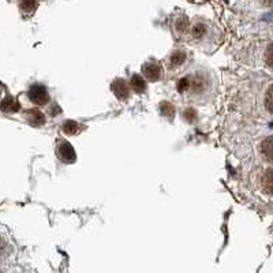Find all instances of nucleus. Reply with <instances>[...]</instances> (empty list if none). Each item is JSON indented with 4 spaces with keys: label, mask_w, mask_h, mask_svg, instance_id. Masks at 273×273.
Segmentation results:
<instances>
[{
    "label": "nucleus",
    "mask_w": 273,
    "mask_h": 273,
    "mask_svg": "<svg viewBox=\"0 0 273 273\" xmlns=\"http://www.w3.org/2000/svg\"><path fill=\"white\" fill-rule=\"evenodd\" d=\"M212 88H213L212 77L208 71H196L194 74L186 75L181 78V81L176 86L179 92L196 100L208 97L211 94Z\"/></svg>",
    "instance_id": "1"
},
{
    "label": "nucleus",
    "mask_w": 273,
    "mask_h": 273,
    "mask_svg": "<svg viewBox=\"0 0 273 273\" xmlns=\"http://www.w3.org/2000/svg\"><path fill=\"white\" fill-rule=\"evenodd\" d=\"M187 38L197 45L205 46L211 44L212 40L216 38V31L215 29H212V25L209 22L204 21V19H196L193 23H190Z\"/></svg>",
    "instance_id": "2"
},
{
    "label": "nucleus",
    "mask_w": 273,
    "mask_h": 273,
    "mask_svg": "<svg viewBox=\"0 0 273 273\" xmlns=\"http://www.w3.org/2000/svg\"><path fill=\"white\" fill-rule=\"evenodd\" d=\"M189 62V53L185 49H174L165 59V68L170 72H179Z\"/></svg>",
    "instance_id": "3"
},
{
    "label": "nucleus",
    "mask_w": 273,
    "mask_h": 273,
    "mask_svg": "<svg viewBox=\"0 0 273 273\" xmlns=\"http://www.w3.org/2000/svg\"><path fill=\"white\" fill-rule=\"evenodd\" d=\"M27 97L30 100L31 103L34 104V105H46V104L49 103V92H48V89L45 86H42V85H33L29 89V92H27Z\"/></svg>",
    "instance_id": "4"
},
{
    "label": "nucleus",
    "mask_w": 273,
    "mask_h": 273,
    "mask_svg": "<svg viewBox=\"0 0 273 273\" xmlns=\"http://www.w3.org/2000/svg\"><path fill=\"white\" fill-rule=\"evenodd\" d=\"M142 77L149 82H157L163 77V67L160 63L149 60L142 64Z\"/></svg>",
    "instance_id": "5"
},
{
    "label": "nucleus",
    "mask_w": 273,
    "mask_h": 273,
    "mask_svg": "<svg viewBox=\"0 0 273 273\" xmlns=\"http://www.w3.org/2000/svg\"><path fill=\"white\" fill-rule=\"evenodd\" d=\"M57 157L60 159L62 163H66V164H71L77 159V155H75V150L71 146V144H68L67 141H63L60 144L57 145L56 148Z\"/></svg>",
    "instance_id": "6"
},
{
    "label": "nucleus",
    "mask_w": 273,
    "mask_h": 273,
    "mask_svg": "<svg viewBox=\"0 0 273 273\" xmlns=\"http://www.w3.org/2000/svg\"><path fill=\"white\" fill-rule=\"evenodd\" d=\"M189 29H190V21L187 16L183 15V14L175 16V19L172 22V30H174L176 37H179V38L187 37Z\"/></svg>",
    "instance_id": "7"
},
{
    "label": "nucleus",
    "mask_w": 273,
    "mask_h": 273,
    "mask_svg": "<svg viewBox=\"0 0 273 273\" xmlns=\"http://www.w3.org/2000/svg\"><path fill=\"white\" fill-rule=\"evenodd\" d=\"M111 90L114 94L120 100V101H126L130 97V85L122 78L115 79L112 85H111Z\"/></svg>",
    "instance_id": "8"
},
{
    "label": "nucleus",
    "mask_w": 273,
    "mask_h": 273,
    "mask_svg": "<svg viewBox=\"0 0 273 273\" xmlns=\"http://www.w3.org/2000/svg\"><path fill=\"white\" fill-rule=\"evenodd\" d=\"M258 152L265 161L273 163V135L267 137L261 141V144L258 146Z\"/></svg>",
    "instance_id": "9"
},
{
    "label": "nucleus",
    "mask_w": 273,
    "mask_h": 273,
    "mask_svg": "<svg viewBox=\"0 0 273 273\" xmlns=\"http://www.w3.org/2000/svg\"><path fill=\"white\" fill-rule=\"evenodd\" d=\"M130 89L137 94H144L146 92V79L139 74H134L130 79Z\"/></svg>",
    "instance_id": "10"
},
{
    "label": "nucleus",
    "mask_w": 273,
    "mask_h": 273,
    "mask_svg": "<svg viewBox=\"0 0 273 273\" xmlns=\"http://www.w3.org/2000/svg\"><path fill=\"white\" fill-rule=\"evenodd\" d=\"M261 187L265 193L268 194H273V168H269L264 172L260 179Z\"/></svg>",
    "instance_id": "11"
},
{
    "label": "nucleus",
    "mask_w": 273,
    "mask_h": 273,
    "mask_svg": "<svg viewBox=\"0 0 273 273\" xmlns=\"http://www.w3.org/2000/svg\"><path fill=\"white\" fill-rule=\"evenodd\" d=\"M26 118H27V122L31 124V126H42V124L45 123V118H44V115L40 112V111H37V109H29L27 112H26Z\"/></svg>",
    "instance_id": "12"
},
{
    "label": "nucleus",
    "mask_w": 273,
    "mask_h": 273,
    "mask_svg": "<svg viewBox=\"0 0 273 273\" xmlns=\"http://www.w3.org/2000/svg\"><path fill=\"white\" fill-rule=\"evenodd\" d=\"M0 109L3 112H16L19 109V104L16 100L12 97H5L1 103H0Z\"/></svg>",
    "instance_id": "13"
},
{
    "label": "nucleus",
    "mask_w": 273,
    "mask_h": 273,
    "mask_svg": "<svg viewBox=\"0 0 273 273\" xmlns=\"http://www.w3.org/2000/svg\"><path fill=\"white\" fill-rule=\"evenodd\" d=\"M264 105L269 114L273 115V83H271L264 94Z\"/></svg>",
    "instance_id": "14"
},
{
    "label": "nucleus",
    "mask_w": 273,
    "mask_h": 273,
    "mask_svg": "<svg viewBox=\"0 0 273 273\" xmlns=\"http://www.w3.org/2000/svg\"><path fill=\"white\" fill-rule=\"evenodd\" d=\"M79 127H81V126H79L77 122H74V120H67L66 123L63 124L62 129L66 135H75V134H78Z\"/></svg>",
    "instance_id": "15"
},
{
    "label": "nucleus",
    "mask_w": 273,
    "mask_h": 273,
    "mask_svg": "<svg viewBox=\"0 0 273 273\" xmlns=\"http://www.w3.org/2000/svg\"><path fill=\"white\" fill-rule=\"evenodd\" d=\"M19 7L26 14H31L37 8V0H21Z\"/></svg>",
    "instance_id": "16"
},
{
    "label": "nucleus",
    "mask_w": 273,
    "mask_h": 273,
    "mask_svg": "<svg viewBox=\"0 0 273 273\" xmlns=\"http://www.w3.org/2000/svg\"><path fill=\"white\" fill-rule=\"evenodd\" d=\"M265 63L269 68L273 70V41L267 46V51H265Z\"/></svg>",
    "instance_id": "17"
},
{
    "label": "nucleus",
    "mask_w": 273,
    "mask_h": 273,
    "mask_svg": "<svg viewBox=\"0 0 273 273\" xmlns=\"http://www.w3.org/2000/svg\"><path fill=\"white\" fill-rule=\"evenodd\" d=\"M161 114L164 115V116H167V115H168V116H172V115H174V107H172V104H161Z\"/></svg>",
    "instance_id": "18"
},
{
    "label": "nucleus",
    "mask_w": 273,
    "mask_h": 273,
    "mask_svg": "<svg viewBox=\"0 0 273 273\" xmlns=\"http://www.w3.org/2000/svg\"><path fill=\"white\" fill-rule=\"evenodd\" d=\"M264 4L269 5V7H273V0H263Z\"/></svg>",
    "instance_id": "19"
},
{
    "label": "nucleus",
    "mask_w": 273,
    "mask_h": 273,
    "mask_svg": "<svg viewBox=\"0 0 273 273\" xmlns=\"http://www.w3.org/2000/svg\"><path fill=\"white\" fill-rule=\"evenodd\" d=\"M1 250H3V241L0 239V254H1Z\"/></svg>",
    "instance_id": "20"
}]
</instances>
